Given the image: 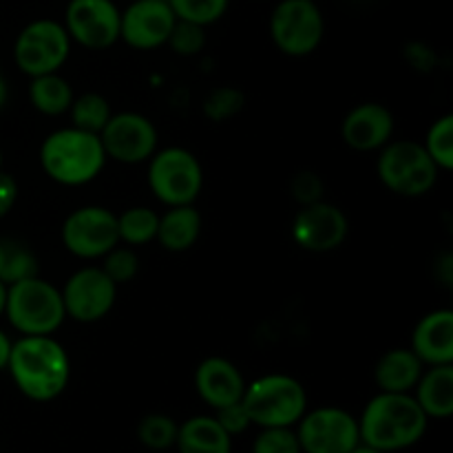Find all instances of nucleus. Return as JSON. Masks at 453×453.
<instances>
[{"instance_id": "f257e3e1", "label": "nucleus", "mask_w": 453, "mask_h": 453, "mask_svg": "<svg viewBox=\"0 0 453 453\" xmlns=\"http://www.w3.org/2000/svg\"><path fill=\"white\" fill-rule=\"evenodd\" d=\"M7 372L29 401H56L71 380V358L53 336H20L12 343Z\"/></svg>"}, {"instance_id": "f03ea898", "label": "nucleus", "mask_w": 453, "mask_h": 453, "mask_svg": "<svg viewBox=\"0 0 453 453\" xmlns=\"http://www.w3.org/2000/svg\"><path fill=\"white\" fill-rule=\"evenodd\" d=\"M427 423L414 394L380 392L363 410L358 432L363 445L389 453L416 445L427 432Z\"/></svg>"}, {"instance_id": "7ed1b4c3", "label": "nucleus", "mask_w": 453, "mask_h": 453, "mask_svg": "<svg viewBox=\"0 0 453 453\" xmlns=\"http://www.w3.org/2000/svg\"><path fill=\"white\" fill-rule=\"evenodd\" d=\"M38 157L49 180L71 188L91 184L109 162L100 135L75 127L49 133L40 144Z\"/></svg>"}, {"instance_id": "20e7f679", "label": "nucleus", "mask_w": 453, "mask_h": 453, "mask_svg": "<svg viewBox=\"0 0 453 453\" xmlns=\"http://www.w3.org/2000/svg\"><path fill=\"white\" fill-rule=\"evenodd\" d=\"M4 317L20 336H53L66 321L62 292L40 274L12 283Z\"/></svg>"}, {"instance_id": "39448f33", "label": "nucleus", "mask_w": 453, "mask_h": 453, "mask_svg": "<svg viewBox=\"0 0 453 453\" xmlns=\"http://www.w3.org/2000/svg\"><path fill=\"white\" fill-rule=\"evenodd\" d=\"M242 405L257 427H295L308 411V394L295 376L265 374L246 383Z\"/></svg>"}, {"instance_id": "423d86ee", "label": "nucleus", "mask_w": 453, "mask_h": 453, "mask_svg": "<svg viewBox=\"0 0 453 453\" xmlns=\"http://www.w3.org/2000/svg\"><path fill=\"white\" fill-rule=\"evenodd\" d=\"M146 180L150 193L164 206H188L197 202L203 188V168L193 150L168 146L150 155Z\"/></svg>"}, {"instance_id": "0eeeda50", "label": "nucleus", "mask_w": 453, "mask_h": 453, "mask_svg": "<svg viewBox=\"0 0 453 453\" xmlns=\"http://www.w3.org/2000/svg\"><path fill=\"white\" fill-rule=\"evenodd\" d=\"M376 173L385 188L401 197H423L438 181V166L423 144L414 140H392L379 150Z\"/></svg>"}, {"instance_id": "6e6552de", "label": "nucleus", "mask_w": 453, "mask_h": 453, "mask_svg": "<svg viewBox=\"0 0 453 453\" xmlns=\"http://www.w3.org/2000/svg\"><path fill=\"white\" fill-rule=\"evenodd\" d=\"M273 44L290 58H305L321 47L326 18L314 0H281L268 20Z\"/></svg>"}, {"instance_id": "1a4fd4ad", "label": "nucleus", "mask_w": 453, "mask_h": 453, "mask_svg": "<svg viewBox=\"0 0 453 453\" xmlns=\"http://www.w3.org/2000/svg\"><path fill=\"white\" fill-rule=\"evenodd\" d=\"M71 38L65 25L51 18H38L25 25L13 42L16 66L29 78L58 73L71 56Z\"/></svg>"}, {"instance_id": "9d476101", "label": "nucleus", "mask_w": 453, "mask_h": 453, "mask_svg": "<svg viewBox=\"0 0 453 453\" xmlns=\"http://www.w3.org/2000/svg\"><path fill=\"white\" fill-rule=\"evenodd\" d=\"M60 237L62 246L78 259H102L119 243L118 215L104 206H82L66 215Z\"/></svg>"}, {"instance_id": "9b49d317", "label": "nucleus", "mask_w": 453, "mask_h": 453, "mask_svg": "<svg viewBox=\"0 0 453 453\" xmlns=\"http://www.w3.org/2000/svg\"><path fill=\"white\" fill-rule=\"evenodd\" d=\"M296 425L301 453H349L361 445L358 420L341 407L305 411Z\"/></svg>"}, {"instance_id": "f8f14e48", "label": "nucleus", "mask_w": 453, "mask_h": 453, "mask_svg": "<svg viewBox=\"0 0 453 453\" xmlns=\"http://www.w3.org/2000/svg\"><path fill=\"white\" fill-rule=\"evenodd\" d=\"M66 319L78 323H97L109 317L118 301V286L100 265H84L66 279L62 288Z\"/></svg>"}, {"instance_id": "ddd939ff", "label": "nucleus", "mask_w": 453, "mask_h": 453, "mask_svg": "<svg viewBox=\"0 0 453 453\" xmlns=\"http://www.w3.org/2000/svg\"><path fill=\"white\" fill-rule=\"evenodd\" d=\"M119 13L113 0H69L62 25L71 42L88 51H106L119 40Z\"/></svg>"}, {"instance_id": "4468645a", "label": "nucleus", "mask_w": 453, "mask_h": 453, "mask_svg": "<svg viewBox=\"0 0 453 453\" xmlns=\"http://www.w3.org/2000/svg\"><path fill=\"white\" fill-rule=\"evenodd\" d=\"M106 159L119 164L149 162L150 155L159 149V135L155 124L137 111L113 113L106 127L100 131Z\"/></svg>"}, {"instance_id": "2eb2a0df", "label": "nucleus", "mask_w": 453, "mask_h": 453, "mask_svg": "<svg viewBox=\"0 0 453 453\" xmlns=\"http://www.w3.org/2000/svg\"><path fill=\"white\" fill-rule=\"evenodd\" d=\"M349 233L348 215L336 203L317 202L301 206L292 219V239L303 250L326 255L345 243Z\"/></svg>"}, {"instance_id": "dca6fc26", "label": "nucleus", "mask_w": 453, "mask_h": 453, "mask_svg": "<svg viewBox=\"0 0 453 453\" xmlns=\"http://www.w3.org/2000/svg\"><path fill=\"white\" fill-rule=\"evenodd\" d=\"M175 22L168 0H135L119 13V40L137 51H153L168 42Z\"/></svg>"}, {"instance_id": "f3484780", "label": "nucleus", "mask_w": 453, "mask_h": 453, "mask_svg": "<svg viewBox=\"0 0 453 453\" xmlns=\"http://www.w3.org/2000/svg\"><path fill=\"white\" fill-rule=\"evenodd\" d=\"M396 119L380 102H361L341 122V140L357 153H379L394 140Z\"/></svg>"}, {"instance_id": "a211bd4d", "label": "nucleus", "mask_w": 453, "mask_h": 453, "mask_svg": "<svg viewBox=\"0 0 453 453\" xmlns=\"http://www.w3.org/2000/svg\"><path fill=\"white\" fill-rule=\"evenodd\" d=\"M195 389L199 398L212 410L242 401L246 392V379L233 361L224 357H208L195 370Z\"/></svg>"}, {"instance_id": "6ab92c4d", "label": "nucleus", "mask_w": 453, "mask_h": 453, "mask_svg": "<svg viewBox=\"0 0 453 453\" xmlns=\"http://www.w3.org/2000/svg\"><path fill=\"white\" fill-rule=\"evenodd\" d=\"M410 349L425 367L453 363V310L441 308L427 312L411 332Z\"/></svg>"}, {"instance_id": "aec40b11", "label": "nucleus", "mask_w": 453, "mask_h": 453, "mask_svg": "<svg viewBox=\"0 0 453 453\" xmlns=\"http://www.w3.org/2000/svg\"><path fill=\"white\" fill-rule=\"evenodd\" d=\"M425 365L410 348L388 349L374 367V383L380 392L411 394Z\"/></svg>"}, {"instance_id": "412c9836", "label": "nucleus", "mask_w": 453, "mask_h": 453, "mask_svg": "<svg viewBox=\"0 0 453 453\" xmlns=\"http://www.w3.org/2000/svg\"><path fill=\"white\" fill-rule=\"evenodd\" d=\"M202 228V212L195 208V203H188V206H171L164 215H159L157 237H155V242H159V246L168 252H186L199 242Z\"/></svg>"}, {"instance_id": "4be33fe9", "label": "nucleus", "mask_w": 453, "mask_h": 453, "mask_svg": "<svg viewBox=\"0 0 453 453\" xmlns=\"http://www.w3.org/2000/svg\"><path fill=\"white\" fill-rule=\"evenodd\" d=\"M414 398L427 418H449L453 414V363L425 367L414 388Z\"/></svg>"}, {"instance_id": "5701e85b", "label": "nucleus", "mask_w": 453, "mask_h": 453, "mask_svg": "<svg viewBox=\"0 0 453 453\" xmlns=\"http://www.w3.org/2000/svg\"><path fill=\"white\" fill-rule=\"evenodd\" d=\"M175 447L180 453H230L233 436L215 416H193L177 429Z\"/></svg>"}, {"instance_id": "b1692460", "label": "nucleus", "mask_w": 453, "mask_h": 453, "mask_svg": "<svg viewBox=\"0 0 453 453\" xmlns=\"http://www.w3.org/2000/svg\"><path fill=\"white\" fill-rule=\"evenodd\" d=\"M73 97V88H71L69 80L62 78L60 71L58 73H44L31 78L29 102L34 104V109L38 113L49 115V118L69 113Z\"/></svg>"}, {"instance_id": "393cba45", "label": "nucleus", "mask_w": 453, "mask_h": 453, "mask_svg": "<svg viewBox=\"0 0 453 453\" xmlns=\"http://www.w3.org/2000/svg\"><path fill=\"white\" fill-rule=\"evenodd\" d=\"M159 226V212L149 206H131L118 215L119 243L131 248H142L155 242Z\"/></svg>"}, {"instance_id": "a878e982", "label": "nucleus", "mask_w": 453, "mask_h": 453, "mask_svg": "<svg viewBox=\"0 0 453 453\" xmlns=\"http://www.w3.org/2000/svg\"><path fill=\"white\" fill-rule=\"evenodd\" d=\"M35 274H40V268L34 250L13 239H0V281L12 286Z\"/></svg>"}, {"instance_id": "bb28decb", "label": "nucleus", "mask_w": 453, "mask_h": 453, "mask_svg": "<svg viewBox=\"0 0 453 453\" xmlns=\"http://www.w3.org/2000/svg\"><path fill=\"white\" fill-rule=\"evenodd\" d=\"M69 115L71 127L100 135V131L106 127L111 115H113V109H111L109 100L104 96H100L96 91H87L82 96L73 97Z\"/></svg>"}, {"instance_id": "cd10ccee", "label": "nucleus", "mask_w": 453, "mask_h": 453, "mask_svg": "<svg viewBox=\"0 0 453 453\" xmlns=\"http://www.w3.org/2000/svg\"><path fill=\"white\" fill-rule=\"evenodd\" d=\"M423 149L432 157L441 173H449L453 168V115L447 113L442 118L434 119L427 128Z\"/></svg>"}, {"instance_id": "c85d7f7f", "label": "nucleus", "mask_w": 453, "mask_h": 453, "mask_svg": "<svg viewBox=\"0 0 453 453\" xmlns=\"http://www.w3.org/2000/svg\"><path fill=\"white\" fill-rule=\"evenodd\" d=\"M180 425L166 414H149L137 425V438L146 449L166 451L175 447Z\"/></svg>"}, {"instance_id": "c756f323", "label": "nucleus", "mask_w": 453, "mask_h": 453, "mask_svg": "<svg viewBox=\"0 0 453 453\" xmlns=\"http://www.w3.org/2000/svg\"><path fill=\"white\" fill-rule=\"evenodd\" d=\"M177 20L211 27L226 16L230 0H168Z\"/></svg>"}, {"instance_id": "7c9ffc66", "label": "nucleus", "mask_w": 453, "mask_h": 453, "mask_svg": "<svg viewBox=\"0 0 453 453\" xmlns=\"http://www.w3.org/2000/svg\"><path fill=\"white\" fill-rule=\"evenodd\" d=\"M102 270L106 273V277L115 283V286H124V283H131L133 279L140 274V257H137L135 248L131 246H115L102 257Z\"/></svg>"}, {"instance_id": "2f4dec72", "label": "nucleus", "mask_w": 453, "mask_h": 453, "mask_svg": "<svg viewBox=\"0 0 453 453\" xmlns=\"http://www.w3.org/2000/svg\"><path fill=\"white\" fill-rule=\"evenodd\" d=\"M246 104V96L234 87H219L203 97V113L212 122H226L234 118Z\"/></svg>"}, {"instance_id": "473e14b6", "label": "nucleus", "mask_w": 453, "mask_h": 453, "mask_svg": "<svg viewBox=\"0 0 453 453\" xmlns=\"http://www.w3.org/2000/svg\"><path fill=\"white\" fill-rule=\"evenodd\" d=\"M206 40H208L206 27L195 25V22L177 20L166 44L177 53V56L193 58V56H197V53L203 51V47H206Z\"/></svg>"}, {"instance_id": "72a5a7b5", "label": "nucleus", "mask_w": 453, "mask_h": 453, "mask_svg": "<svg viewBox=\"0 0 453 453\" xmlns=\"http://www.w3.org/2000/svg\"><path fill=\"white\" fill-rule=\"evenodd\" d=\"M252 453H301V445L292 427H264L252 442Z\"/></svg>"}, {"instance_id": "f704fd0d", "label": "nucleus", "mask_w": 453, "mask_h": 453, "mask_svg": "<svg viewBox=\"0 0 453 453\" xmlns=\"http://www.w3.org/2000/svg\"><path fill=\"white\" fill-rule=\"evenodd\" d=\"M323 180L314 171H301L292 177L290 181V195L299 206H310L323 199Z\"/></svg>"}, {"instance_id": "c9c22d12", "label": "nucleus", "mask_w": 453, "mask_h": 453, "mask_svg": "<svg viewBox=\"0 0 453 453\" xmlns=\"http://www.w3.org/2000/svg\"><path fill=\"white\" fill-rule=\"evenodd\" d=\"M217 411V423L221 425V427L226 429V432L230 434V436H237V434H243L248 432V427H250V416H248L246 407L242 405V401L239 403H233V405H226L221 407V410H215Z\"/></svg>"}, {"instance_id": "e433bc0d", "label": "nucleus", "mask_w": 453, "mask_h": 453, "mask_svg": "<svg viewBox=\"0 0 453 453\" xmlns=\"http://www.w3.org/2000/svg\"><path fill=\"white\" fill-rule=\"evenodd\" d=\"M18 202V181L9 173L0 171V219L13 211Z\"/></svg>"}, {"instance_id": "4c0bfd02", "label": "nucleus", "mask_w": 453, "mask_h": 453, "mask_svg": "<svg viewBox=\"0 0 453 453\" xmlns=\"http://www.w3.org/2000/svg\"><path fill=\"white\" fill-rule=\"evenodd\" d=\"M12 343L13 341L9 339L7 332L0 330V372L7 370V363H9V352H12Z\"/></svg>"}, {"instance_id": "58836bf2", "label": "nucleus", "mask_w": 453, "mask_h": 453, "mask_svg": "<svg viewBox=\"0 0 453 453\" xmlns=\"http://www.w3.org/2000/svg\"><path fill=\"white\" fill-rule=\"evenodd\" d=\"M4 301H7V286L0 281V317L4 314Z\"/></svg>"}, {"instance_id": "ea45409f", "label": "nucleus", "mask_w": 453, "mask_h": 453, "mask_svg": "<svg viewBox=\"0 0 453 453\" xmlns=\"http://www.w3.org/2000/svg\"><path fill=\"white\" fill-rule=\"evenodd\" d=\"M349 453H383V451L374 449V447H367V445H363V442H361V445L354 447V449L349 451Z\"/></svg>"}, {"instance_id": "a19ab883", "label": "nucleus", "mask_w": 453, "mask_h": 453, "mask_svg": "<svg viewBox=\"0 0 453 453\" xmlns=\"http://www.w3.org/2000/svg\"><path fill=\"white\" fill-rule=\"evenodd\" d=\"M7 102V84H4V78H0V109L4 106Z\"/></svg>"}, {"instance_id": "79ce46f5", "label": "nucleus", "mask_w": 453, "mask_h": 453, "mask_svg": "<svg viewBox=\"0 0 453 453\" xmlns=\"http://www.w3.org/2000/svg\"><path fill=\"white\" fill-rule=\"evenodd\" d=\"M0 78H3V66H0Z\"/></svg>"}]
</instances>
